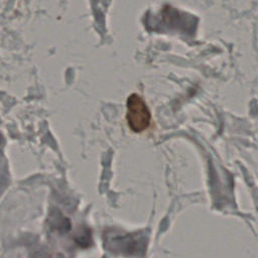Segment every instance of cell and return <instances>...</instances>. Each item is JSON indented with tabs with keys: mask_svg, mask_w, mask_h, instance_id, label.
<instances>
[{
	"mask_svg": "<svg viewBox=\"0 0 258 258\" xmlns=\"http://www.w3.org/2000/svg\"><path fill=\"white\" fill-rule=\"evenodd\" d=\"M126 120L129 128L135 133L144 131L150 125V111L143 99L137 94H132L127 99Z\"/></svg>",
	"mask_w": 258,
	"mask_h": 258,
	"instance_id": "obj_1",
	"label": "cell"
}]
</instances>
